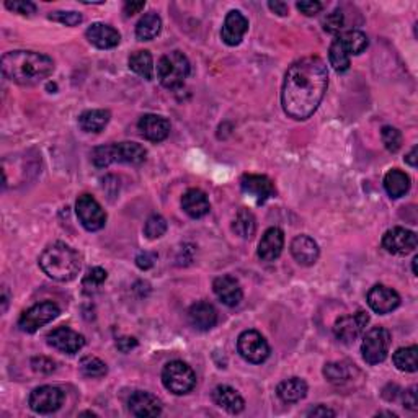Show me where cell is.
<instances>
[{
    "label": "cell",
    "instance_id": "cell-1",
    "mask_svg": "<svg viewBox=\"0 0 418 418\" xmlns=\"http://www.w3.org/2000/svg\"><path fill=\"white\" fill-rule=\"evenodd\" d=\"M328 85L327 65L321 58H302L289 65L284 75L282 104L294 119L311 118L318 108Z\"/></svg>",
    "mask_w": 418,
    "mask_h": 418
},
{
    "label": "cell",
    "instance_id": "cell-2",
    "mask_svg": "<svg viewBox=\"0 0 418 418\" xmlns=\"http://www.w3.org/2000/svg\"><path fill=\"white\" fill-rule=\"evenodd\" d=\"M2 73L18 85H36L54 73V60L36 51H10L2 56Z\"/></svg>",
    "mask_w": 418,
    "mask_h": 418
},
{
    "label": "cell",
    "instance_id": "cell-3",
    "mask_svg": "<svg viewBox=\"0 0 418 418\" xmlns=\"http://www.w3.org/2000/svg\"><path fill=\"white\" fill-rule=\"evenodd\" d=\"M40 267L49 278L56 282H70L80 272L82 258L73 247L64 242H54L41 254Z\"/></svg>",
    "mask_w": 418,
    "mask_h": 418
},
{
    "label": "cell",
    "instance_id": "cell-4",
    "mask_svg": "<svg viewBox=\"0 0 418 418\" xmlns=\"http://www.w3.org/2000/svg\"><path fill=\"white\" fill-rule=\"evenodd\" d=\"M147 151L137 142H119L97 147L92 154V161L97 167H108L114 162L121 164H142L146 161Z\"/></svg>",
    "mask_w": 418,
    "mask_h": 418
},
{
    "label": "cell",
    "instance_id": "cell-5",
    "mask_svg": "<svg viewBox=\"0 0 418 418\" xmlns=\"http://www.w3.org/2000/svg\"><path fill=\"white\" fill-rule=\"evenodd\" d=\"M190 74V60L180 51L167 53L159 59L157 77L161 84L168 90H177L185 84Z\"/></svg>",
    "mask_w": 418,
    "mask_h": 418
},
{
    "label": "cell",
    "instance_id": "cell-6",
    "mask_svg": "<svg viewBox=\"0 0 418 418\" xmlns=\"http://www.w3.org/2000/svg\"><path fill=\"white\" fill-rule=\"evenodd\" d=\"M162 382L172 394L183 395L196 386V374L183 361H170L162 370Z\"/></svg>",
    "mask_w": 418,
    "mask_h": 418
},
{
    "label": "cell",
    "instance_id": "cell-7",
    "mask_svg": "<svg viewBox=\"0 0 418 418\" xmlns=\"http://www.w3.org/2000/svg\"><path fill=\"white\" fill-rule=\"evenodd\" d=\"M390 348V333L384 327H374L365 335L361 343L363 360L368 365H379L387 358Z\"/></svg>",
    "mask_w": 418,
    "mask_h": 418
},
{
    "label": "cell",
    "instance_id": "cell-8",
    "mask_svg": "<svg viewBox=\"0 0 418 418\" xmlns=\"http://www.w3.org/2000/svg\"><path fill=\"white\" fill-rule=\"evenodd\" d=\"M60 314L58 304H54L51 301L40 302V304H35L30 307L28 311L21 314L18 327L26 333H35L36 330L45 327L46 323L53 322Z\"/></svg>",
    "mask_w": 418,
    "mask_h": 418
},
{
    "label": "cell",
    "instance_id": "cell-9",
    "mask_svg": "<svg viewBox=\"0 0 418 418\" xmlns=\"http://www.w3.org/2000/svg\"><path fill=\"white\" fill-rule=\"evenodd\" d=\"M237 350L242 358L254 365H260L269 356V345L257 330H245L237 340Z\"/></svg>",
    "mask_w": 418,
    "mask_h": 418
},
{
    "label": "cell",
    "instance_id": "cell-10",
    "mask_svg": "<svg viewBox=\"0 0 418 418\" xmlns=\"http://www.w3.org/2000/svg\"><path fill=\"white\" fill-rule=\"evenodd\" d=\"M75 213L80 224L90 232L103 229L104 224H107V213L103 211L100 203L92 195L79 196V200L75 203Z\"/></svg>",
    "mask_w": 418,
    "mask_h": 418
},
{
    "label": "cell",
    "instance_id": "cell-11",
    "mask_svg": "<svg viewBox=\"0 0 418 418\" xmlns=\"http://www.w3.org/2000/svg\"><path fill=\"white\" fill-rule=\"evenodd\" d=\"M368 322H370V316L365 311H358L351 316L340 317L333 326V333L340 342L351 343L365 332Z\"/></svg>",
    "mask_w": 418,
    "mask_h": 418
},
{
    "label": "cell",
    "instance_id": "cell-12",
    "mask_svg": "<svg viewBox=\"0 0 418 418\" xmlns=\"http://www.w3.org/2000/svg\"><path fill=\"white\" fill-rule=\"evenodd\" d=\"M64 402V392L54 386L36 387L30 394V407L36 414H53L60 409Z\"/></svg>",
    "mask_w": 418,
    "mask_h": 418
},
{
    "label": "cell",
    "instance_id": "cell-13",
    "mask_svg": "<svg viewBox=\"0 0 418 418\" xmlns=\"http://www.w3.org/2000/svg\"><path fill=\"white\" fill-rule=\"evenodd\" d=\"M382 247L392 255H409L417 249V234L404 227H394L384 234Z\"/></svg>",
    "mask_w": 418,
    "mask_h": 418
},
{
    "label": "cell",
    "instance_id": "cell-14",
    "mask_svg": "<svg viewBox=\"0 0 418 418\" xmlns=\"http://www.w3.org/2000/svg\"><path fill=\"white\" fill-rule=\"evenodd\" d=\"M48 345L56 348L60 353L65 355H75L84 348L85 338L84 335L74 332L69 327H58L53 332L48 333Z\"/></svg>",
    "mask_w": 418,
    "mask_h": 418
},
{
    "label": "cell",
    "instance_id": "cell-15",
    "mask_svg": "<svg viewBox=\"0 0 418 418\" xmlns=\"http://www.w3.org/2000/svg\"><path fill=\"white\" fill-rule=\"evenodd\" d=\"M368 304H370L374 312L384 316V314L397 309L400 306V296L392 288H387L384 284H376L368 293Z\"/></svg>",
    "mask_w": 418,
    "mask_h": 418
},
{
    "label": "cell",
    "instance_id": "cell-16",
    "mask_svg": "<svg viewBox=\"0 0 418 418\" xmlns=\"http://www.w3.org/2000/svg\"><path fill=\"white\" fill-rule=\"evenodd\" d=\"M240 188L245 195L254 198L257 203H265L277 193L273 181L265 177V175L245 173L240 180Z\"/></svg>",
    "mask_w": 418,
    "mask_h": 418
},
{
    "label": "cell",
    "instance_id": "cell-17",
    "mask_svg": "<svg viewBox=\"0 0 418 418\" xmlns=\"http://www.w3.org/2000/svg\"><path fill=\"white\" fill-rule=\"evenodd\" d=\"M249 31V20L239 10H230L225 15L221 38L227 46H237L244 40V35Z\"/></svg>",
    "mask_w": 418,
    "mask_h": 418
},
{
    "label": "cell",
    "instance_id": "cell-18",
    "mask_svg": "<svg viewBox=\"0 0 418 418\" xmlns=\"http://www.w3.org/2000/svg\"><path fill=\"white\" fill-rule=\"evenodd\" d=\"M213 289H214V294L219 298V301L229 307L239 306L242 298H244L240 283L234 277H230V274H224V277H219L214 279Z\"/></svg>",
    "mask_w": 418,
    "mask_h": 418
},
{
    "label": "cell",
    "instance_id": "cell-19",
    "mask_svg": "<svg viewBox=\"0 0 418 418\" xmlns=\"http://www.w3.org/2000/svg\"><path fill=\"white\" fill-rule=\"evenodd\" d=\"M129 412L134 417H157L162 414V402L146 390H137L128 400Z\"/></svg>",
    "mask_w": 418,
    "mask_h": 418
},
{
    "label": "cell",
    "instance_id": "cell-20",
    "mask_svg": "<svg viewBox=\"0 0 418 418\" xmlns=\"http://www.w3.org/2000/svg\"><path fill=\"white\" fill-rule=\"evenodd\" d=\"M141 134L151 142H161L170 134V121L159 114H144L137 123Z\"/></svg>",
    "mask_w": 418,
    "mask_h": 418
},
{
    "label": "cell",
    "instance_id": "cell-21",
    "mask_svg": "<svg viewBox=\"0 0 418 418\" xmlns=\"http://www.w3.org/2000/svg\"><path fill=\"white\" fill-rule=\"evenodd\" d=\"M291 255L302 267H312L318 260L321 250H318L317 242L309 235H298L291 242Z\"/></svg>",
    "mask_w": 418,
    "mask_h": 418
},
{
    "label": "cell",
    "instance_id": "cell-22",
    "mask_svg": "<svg viewBox=\"0 0 418 418\" xmlns=\"http://www.w3.org/2000/svg\"><path fill=\"white\" fill-rule=\"evenodd\" d=\"M284 247V234L279 227H269L258 244V257L263 262H274L282 255Z\"/></svg>",
    "mask_w": 418,
    "mask_h": 418
},
{
    "label": "cell",
    "instance_id": "cell-23",
    "mask_svg": "<svg viewBox=\"0 0 418 418\" xmlns=\"http://www.w3.org/2000/svg\"><path fill=\"white\" fill-rule=\"evenodd\" d=\"M87 40L98 49H112L119 45V33L113 26L104 23H93L85 31Z\"/></svg>",
    "mask_w": 418,
    "mask_h": 418
},
{
    "label": "cell",
    "instance_id": "cell-24",
    "mask_svg": "<svg viewBox=\"0 0 418 418\" xmlns=\"http://www.w3.org/2000/svg\"><path fill=\"white\" fill-rule=\"evenodd\" d=\"M188 318L196 330H201V332H206V330H211L218 322V312L214 309L213 304H209L206 301L196 302L190 307L188 311Z\"/></svg>",
    "mask_w": 418,
    "mask_h": 418
},
{
    "label": "cell",
    "instance_id": "cell-25",
    "mask_svg": "<svg viewBox=\"0 0 418 418\" xmlns=\"http://www.w3.org/2000/svg\"><path fill=\"white\" fill-rule=\"evenodd\" d=\"M181 208H183V211L188 214L190 218L200 219L203 216H206L209 209H211V205H209V200L205 191L191 188L186 191L183 198H181Z\"/></svg>",
    "mask_w": 418,
    "mask_h": 418
},
{
    "label": "cell",
    "instance_id": "cell-26",
    "mask_svg": "<svg viewBox=\"0 0 418 418\" xmlns=\"http://www.w3.org/2000/svg\"><path fill=\"white\" fill-rule=\"evenodd\" d=\"M213 400L214 404L227 410L229 414H240L245 409V400L237 390L230 386H218L213 390Z\"/></svg>",
    "mask_w": 418,
    "mask_h": 418
},
{
    "label": "cell",
    "instance_id": "cell-27",
    "mask_svg": "<svg viewBox=\"0 0 418 418\" xmlns=\"http://www.w3.org/2000/svg\"><path fill=\"white\" fill-rule=\"evenodd\" d=\"M278 397L286 404H296L307 395V384L301 377H289L278 384Z\"/></svg>",
    "mask_w": 418,
    "mask_h": 418
},
{
    "label": "cell",
    "instance_id": "cell-28",
    "mask_svg": "<svg viewBox=\"0 0 418 418\" xmlns=\"http://www.w3.org/2000/svg\"><path fill=\"white\" fill-rule=\"evenodd\" d=\"M384 188H386L387 195L394 200L402 198L407 191L410 190V177L402 170H390L384 177Z\"/></svg>",
    "mask_w": 418,
    "mask_h": 418
},
{
    "label": "cell",
    "instance_id": "cell-29",
    "mask_svg": "<svg viewBox=\"0 0 418 418\" xmlns=\"http://www.w3.org/2000/svg\"><path fill=\"white\" fill-rule=\"evenodd\" d=\"M109 118H112V114H109L108 109H89V112L80 114L79 124L85 133H100L107 128Z\"/></svg>",
    "mask_w": 418,
    "mask_h": 418
},
{
    "label": "cell",
    "instance_id": "cell-30",
    "mask_svg": "<svg viewBox=\"0 0 418 418\" xmlns=\"http://www.w3.org/2000/svg\"><path fill=\"white\" fill-rule=\"evenodd\" d=\"M323 374L332 384H342L350 382L353 379V374H360V371L356 370L355 365H350L346 361H337V363H328L323 368Z\"/></svg>",
    "mask_w": 418,
    "mask_h": 418
},
{
    "label": "cell",
    "instance_id": "cell-31",
    "mask_svg": "<svg viewBox=\"0 0 418 418\" xmlns=\"http://www.w3.org/2000/svg\"><path fill=\"white\" fill-rule=\"evenodd\" d=\"M337 40L340 41V45L343 46V49L350 56H358L365 49L368 48V36L365 33L360 30H348L342 33V35L337 36Z\"/></svg>",
    "mask_w": 418,
    "mask_h": 418
},
{
    "label": "cell",
    "instance_id": "cell-32",
    "mask_svg": "<svg viewBox=\"0 0 418 418\" xmlns=\"http://www.w3.org/2000/svg\"><path fill=\"white\" fill-rule=\"evenodd\" d=\"M162 30V20L157 14H146L136 25V36L141 41H151Z\"/></svg>",
    "mask_w": 418,
    "mask_h": 418
},
{
    "label": "cell",
    "instance_id": "cell-33",
    "mask_svg": "<svg viewBox=\"0 0 418 418\" xmlns=\"http://www.w3.org/2000/svg\"><path fill=\"white\" fill-rule=\"evenodd\" d=\"M129 69L146 80L154 79V60L149 51H136L129 58Z\"/></svg>",
    "mask_w": 418,
    "mask_h": 418
},
{
    "label": "cell",
    "instance_id": "cell-34",
    "mask_svg": "<svg viewBox=\"0 0 418 418\" xmlns=\"http://www.w3.org/2000/svg\"><path fill=\"white\" fill-rule=\"evenodd\" d=\"M417 355L418 348L414 346H405V348H399L392 356V361L395 368L399 371L404 373H415L417 371Z\"/></svg>",
    "mask_w": 418,
    "mask_h": 418
},
{
    "label": "cell",
    "instance_id": "cell-35",
    "mask_svg": "<svg viewBox=\"0 0 418 418\" xmlns=\"http://www.w3.org/2000/svg\"><path fill=\"white\" fill-rule=\"evenodd\" d=\"M232 229H234V232L240 235L242 239H250L252 235L255 234V229H257L255 216L249 211V209L242 208L240 211L237 213V216H235Z\"/></svg>",
    "mask_w": 418,
    "mask_h": 418
},
{
    "label": "cell",
    "instance_id": "cell-36",
    "mask_svg": "<svg viewBox=\"0 0 418 418\" xmlns=\"http://www.w3.org/2000/svg\"><path fill=\"white\" fill-rule=\"evenodd\" d=\"M350 54L345 51L343 46L340 45V41L335 38L332 45L328 49V60L330 65L337 70V73H346L350 69Z\"/></svg>",
    "mask_w": 418,
    "mask_h": 418
},
{
    "label": "cell",
    "instance_id": "cell-37",
    "mask_svg": "<svg viewBox=\"0 0 418 418\" xmlns=\"http://www.w3.org/2000/svg\"><path fill=\"white\" fill-rule=\"evenodd\" d=\"M80 371L87 377H102L107 374V365L102 360L95 358V356H85L80 361Z\"/></svg>",
    "mask_w": 418,
    "mask_h": 418
},
{
    "label": "cell",
    "instance_id": "cell-38",
    "mask_svg": "<svg viewBox=\"0 0 418 418\" xmlns=\"http://www.w3.org/2000/svg\"><path fill=\"white\" fill-rule=\"evenodd\" d=\"M381 137L389 152H397L400 146H402V134H400L399 129L392 128V126H384L381 131Z\"/></svg>",
    "mask_w": 418,
    "mask_h": 418
},
{
    "label": "cell",
    "instance_id": "cell-39",
    "mask_svg": "<svg viewBox=\"0 0 418 418\" xmlns=\"http://www.w3.org/2000/svg\"><path fill=\"white\" fill-rule=\"evenodd\" d=\"M167 232V221L162 216H151L147 219L146 227H144V234L147 235V239H159Z\"/></svg>",
    "mask_w": 418,
    "mask_h": 418
},
{
    "label": "cell",
    "instance_id": "cell-40",
    "mask_svg": "<svg viewBox=\"0 0 418 418\" xmlns=\"http://www.w3.org/2000/svg\"><path fill=\"white\" fill-rule=\"evenodd\" d=\"M104 282H107V272L100 267H95L87 272L84 282H82V286H84L85 291H93L100 288Z\"/></svg>",
    "mask_w": 418,
    "mask_h": 418
},
{
    "label": "cell",
    "instance_id": "cell-41",
    "mask_svg": "<svg viewBox=\"0 0 418 418\" xmlns=\"http://www.w3.org/2000/svg\"><path fill=\"white\" fill-rule=\"evenodd\" d=\"M345 25V16L340 10H335V12L328 14L326 18H323V30L330 35H337V33L342 31Z\"/></svg>",
    "mask_w": 418,
    "mask_h": 418
},
{
    "label": "cell",
    "instance_id": "cell-42",
    "mask_svg": "<svg viewBox=\"0 0 418 418\" xmlns=\"http://www.w3.org/2000/svg\"><path fill=\"white\" fill-rule=\"evenodd\" d=\"M5 7L9 10H12L15 14H20V15H25V16H31L33 14L36 12V5L33 2H28V0H9V2H5Z\"/></svg>",
    "mask_w": 418,
    "mask_h": 418
},
{
    "label": "cell",
    "instance_id": "cell-43",
    "mask_svg": "<svg viewBox=\"0 0 418 418\" xmlns=\"http://www.w3.org/2000/svg\"><path fill=\"white\" fill-rule=\"evenodd\" d=\"M49 20H54V21H59V23H63L65 26H77L79 23H82V15L77 14V12H54V14H49Z\"/></svg>",
    "mask_w": 418,
    "mask_h": 418
},
{
    "label": "cell",
    "instance_id": "cell-44",
    "mask_svg": "<svg viewBox=\"0 0 418 418\" xmlns=\"http://www.w3.org/2000/svg\"><path fill=\"white\" fill-rule=\"evenodd\" d=\"M296 7L301 14H304L306 16H314L317 15L322 10V4L321 2H298Z\"/></svg>",
    "mask_w": 418,
    "mask_h": 418
},
{
    "label": "cell",
    "instance_id": "cell-45",
    "mask_svg": "<svg viewBox=\"0 0 418 418\" xmlns=\"http://www.w3.org/2000/svg\"><path fill=\"white\" fill-rule=\"evenodd\" d=\"M156 255L149 254V252H144V254H139L136 258V265L139 267L141 269H149L154 267V263H156Z\"/></svg>",
    "mask_w": 418,
    "mask_h": 418
},
{
    "label": "cell",
    "instance_id": "cell-46",
    "mask_svg": "<svg viewBox=\"0 0 418 418\" xmlns=\"http://www.w3.org/2000/svg\"><path fill=\"white\" fill-rule=\"evenodd\" d=\"M33 370L35 371H40V373H51L54 371V363L48 358H35L33 360Z\"/></svg>",
    "mask_w": 418,
    "mask_h": 418
},
{
    "label": "cell",
    "instance_id": "cell-47",
    "mask_svg": "<svg viewBox=\"0 0 418 418\" xmlns=\"http://www.w3.org/2000/svg\"><path fill=\"white\" fill-rule=\"evenodd\" d=\"M404 405L407 407V409L410 410H417L418 409V402H417V392H415V387L409 389L404 395Z\"/></svg>",
    "mask_w": 418,
    "mask_h": 418
},
{
    "label": "cell",
    "instance_id": "cell-48",
    "mask_svg": "<svg viewBox=\"0 0 418 418\" xmlns=\"http://www.w3.org/2000/svg\"><path fill=\"white\" fill-rule=\"evenodd\" d=\"M118 348L123 351V353H128V351H131L134 348V346H137V340L133 338V337H124V338H119L118 343H117Z\"/></svg>",
    "mask_w": 418,
    "mask_h": 418
},
{
    "label": "cell",
    "instance_id": "cell-49",
    "mask_svg": "<svg viewBox=\"0 0 418 418\" xmlns=\"http://www.w3.org/2000/svg\"><path fill=\"white\" fill-rule=\"evenodd\" d=\"M268 7H269V10H272V12H274V14L279 15V16H286V15H288V12H289L288 4L278 2V0H274V2H268Z\"/></svg>",
    "mask_w": 418,
    "mask_h": 418
},
{
    "label": "cell",
    "instance_id": "cell-50",
    "mask_svg": "<svg viewBox=\"0 0 418 418\" xmlns=\"http://www.w3.org/2000/svg\"><path fill=\"white\" fill-rule=\"evenodd\" d=\"M144 2H128V4H124V14L128 15V16H131V15H134V14H139L142 9H144Z\"/></svg>",
    "mask_w": 418,
    "mask_h": 418
},
{
    "label": "cell",
    "instance_id": "cell-51",
    "mask_svg": "<svg viewBox=\"0 0 418 418\" xmlns=\"http://www.w3.org/2000/svg\"><path fill=\"white\" fill-rule=\"evenodd\" d=\"M309 415L311 417H335V412L330 410L326 405H318L309 412Z\"/></svg>",
    "mask_w": 418,
    "mask_h": 418
},
{
    "label": "cell",
    "instance_id": "cell-52",
    "mask_svg": "<svg viewBox=\"0 0 418 418\" xmlns=\"http://www.w3.org/2000/svg\"><path fill=\"white\" fill-rule=\"evenodd\" d=\"M405 162L409 164V165H412V167H417V147H414V149H412L409 154H407Z\"/></svg>",
    "mask_w": 418,
    "mask_h": 418
},
{
    "label": "cell",
    "instance_id": "cell-53",
    "mask_svg": "<svg viewBox=\"0 0 418 418\" xmlns=\"http://www.w3.org/2000/svg\"><path fill=\"white\" fill-rule=\"evenodd\" d=\"M417 262H418V257H414V262H412V267H414V273L417 274Z\"/></svg>",
    "mask_w": 418,
    "mask_h": 418
}]
</instances>
